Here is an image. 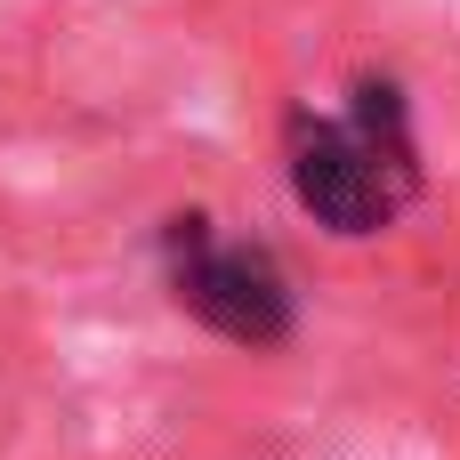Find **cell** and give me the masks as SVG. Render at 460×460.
Wrapping results in <instances>:
<instances>
[{
	"label": "cell",
	"mask_w": 460,
	"mask_h": 460,
	"mask_svg": "<svg viewBox=\"0 0 460 460\" xmlns=\"http://www.w3.org/2000/svg\"><path fill=\"white\" fill-rule=\"evenodd\" d=\"M412 129L388 81H364L348 121H291V194L332 234H380L412 202Z\"/></svg>",
	"instance_id": "cell-1"
},
{
	"label": "cell",
	"mask_w": 460,
	"mask_h": 460,
	"mask_svg": "<svg viewBox=\"0 0 460 460\" xmlns=\"http://www.w3.org/2000/svg\"><path fill=\"white\" fill-rule=\"evenodd\" d=\"M170 283H178V307H194L210 332L243 348H275L291 332V291L275 259L251 243H218L202 218H170Z\"/></svg>",
	"instance_id": "cell-2"
}]
</instances>
